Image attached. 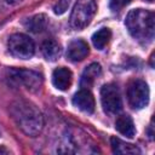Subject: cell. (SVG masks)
<instances>
[{
	"mask_svg": "<svg viewBox=\"0 0 155 155\" xmlns=\"http://www.w3.org/2000/svg\"><path fill=\"white\" fill-rule=\"evenodd\" d=\"M11 115L17 126L27 136H38L44 126V117L41 111L30 102L18 101L11 107Z\"/></svg>",
	"mask_w": 155,
	"mask_h": 155,
	"instance_id": "cell-1",
	"label": "cell"
},
{
	"mask_svg": "<svg viewBox=\"0 0 155 155\" xmlns=\"http://www.w3.org/2000/svg\"><path fill=\"white\" fill-rule=\"evenodd\" d=\"M125 24L130 31V34L137 39L143 41H151L154 38L155 30V16L154 12L136 8L131 10L127 13Z\"/></svg>",
	"mask_w": 155,
	"mask_h": 155,
	"instance_id": "cell-2",
	"label": "cell"
},
{
	"mask_svg": "<svg viewBox=\"0 0 155 155\" xmlns=\"http://www.w3.org/2000/svg\"><path fill=\"white\" fill-rule=\"evenodd\" d=\"M96 12L97 5L94 0H78L70 15V25L78 30L86 28L93 19Z\"/></svg>",
	"mask_w": 155,
	"mask_h": 155,
	"instance_id": "cell-3",
	"label": "cell"
},
{
	"mask_svg": "<svg viewBox=\"0 0 155 155\" xmlns=\"http://www.w3.org/2000/svg\"><path fill=\"white\" fill-rule=\"evenodd\" d=\"M7 45L11 54L19 59H29L34 56L35 45L33 40L25 34L17 33L11 35Z\"/></svg>",
	"mask_w": 155,
	"mask_h": 155,
	"instance_id": "cell-4",
	"label": "cell"
},
{
	"mask_svg": "<svg viewBox=\"0 0 155 155\" xmlns=\"http://www.w3.org/2000/svg\"><path fill=\"white\" fill-rule=\"evenodd\" d=\"M101 102L105 113L117 114L122 108L121 94L116 85L107 84L101 90Z\"/></svg>",
	"mask_w": 155,
	"mask_h": 155,
	"instance_id": "cell-5",
	"label": "cell"
},
{
	"mask_svg": "<svg viewBox=\"0 0 155 155\" xmlns=\"http://www.w3.org/2000/svg\"><path fill=\"white\" fill-rule=\"evenodd\" d=\"M127 99L132 108L143 109L149 102V87L143 80H134L128 85Z\"/></svg>",
	"mask_w": 155,
	"mask_h": 155,
	"instance_id": "cell-6",
	"label": "cell"
},
{
	"mask_svg": "<svg viewBox=\"0 0 155 155\" xmlns=\"http://www.w3.org/2000/svg\"><path fill=\"white\" fill-rule=\"evenodd\" d=\"M10 79L30 91H36L42 85V76L36 71L27 69H11Z\"/></svg>",
	"mask_w": 155,
	"mask_h": 155,
	"instance_id": "cell-7",
	"label": "cell"
},
{
	"mask_svg": "<svg viewBox=\"0 0 155 155\" xmlns=\"http://www.w3.org/2000/svg\"><path fill=\"white\" fill-rule=\"evenodd\" d=\"M90 48L87 42L81 39H76L69 42L67 48V58L71 62H80L88 56Z\"/></svg>",
	"mask_w": 155,
	"mask_h": 155,
	"instance_id": "cell-8",
	"label": "cell"
},
{
	"mask_svg": "<svg viewBox=\"0 0 155 155\" xmlns=\"http://www.w3.org/2000/svg\"><path fill=\"white\" fill-rule=\"evenodd\" d=\"M73 104L78 109H80L81 111L87 113V114H92L94 111V107H96L94 98H93L92 93L86 88H82L81 91H79L74 94Z\"/></svg>",
	"mask_w": 155,
	"mask_h": 155,
	"instance_id": "cell-9",
	"label": "cell"
},
{
	"mask_svg": "<svg viewBox=\"0 0 155 155\" xmlns=\"http://www.w3.org/2000/svg\"><path fill=\"white\" fill-rule=\"evenodd\" d=\"M52 82L56 88L59 91H67L73 82V73L64 67L57 68L53 70L52 74Z\"/></svg>",
	"mask_w": 155,
	"mask_h": 155,
	"instance_id": "cell-10",
	"label": "cell"
},
{
	"mask_svg": "<svg viewBox=\"0 0 155 155\" xmlns=\"http://www.w3.org/2000/svg\"><path fill=\"white\" fill-rule=\"evenodd\" d=\"M115 128L119 133L127 138H133L136 134V127L133 120L128 115H120L115 121Z\"/></svg>",
	"mask_w": 155,
	"mask_h": 155,
	"instance_id": "cell-11",
	"label": "cell"
},
{
	"mask_svg": "<svg viewBox=\"0 0 155 155\" xmlns=\"http://www.w3.org/2000/svg\"><path fill=\"white\" fill-rule=\"evenodd\" d=\"M101 73H102V68H101V65L98 64V63H92V64H90L85 70H84V73H82V75H81V80H80V86L82 87V88H88V87H91L92 85H93V82H94V80L101 75Z\"/></svg>",
	"mask_w": 155,
	"mask_h": 155,
	"instance_id": "cell-12",
	"label": "cell"
},
{
	"mask_svg": "<svg viewBox=\"0 0 155 155\" xmlns=\"http://www.w3.org/2000/svg\"><path fill=\"white\" fill-rule=\"evenodd\" d=\"M41 51H42V54L44 57L47 59V61H57L61 54H62V48H61V45L53 40V39H48V40H45L42 46H41Z\"/></svg>",
	"mask_w": 155,
	"mask_h": 155,
	"instance_id": "cell-13",
	"label": "cell"
},
{
	"mask_svg": "<svg viewBox=\"0 0 155 155\" xmlns=\"http://www.w3.org/2000/svg\"><path fill=\"white\" fill-rule=\"evenodd\" d=\"M111 142V148L113 151L116 154H127V155H136L139 154L140 150L138 149V147H136L134 144H130V143H125L124 140H121L120 138L113 137L110 139Z\"/></svg>",
	"mask_w": 155,
	"mask_h": 155,
	"instance_id": "cell-14",
	"label": "cell"
},
{
	"mask_svg": "<svg viewBox=\"0 0 155 155\" xmlns=\"http://www.w3.org/2000/svg\"><path fill=\"white\" fill-rule=\"evenodd\" d=\"M111 38V31L109 28H101L92 35V44L97 50H103Z\"/></svg>",
	"mask_w": 155,
	"mask_h": 155,
	"instance_id": "cell-15",
	"label": "cell"
},
{
	"mask_svg": "<svg viewBox=\"0 0 155 155\" xmlns=\"http://www.w3.org/2000/svg\"><path fill=\"white\" fill-rule=\"evenodd\" d=\"M46 25H47V17L44 13H39V15L33 16L25 23V27L28 28V30H30L33 33L42 31L46 28Z\"/></svg>",
	"mask_w": 155,
	"mask_h": 155,
	"instance_id": "cell-16",
	"label": "cell"
},
{
	"mask_svg": "<svg viewBox=\"0 0 155 155\" xmlns=\"http://www.w3.org/2000/svg\"><path fill=\"white\" fill-rule=\"evenodd\" d=\"M70 5V0H57V2L53 6V12L56 15H63Z\"/></svg>",
	"mask_w": 155,
	"mask_h": 155,
	"instance_id": "cell-17",
	"label": "cell"
},
{
	"mask_svg": "<svg viewBox=\"0 0 155 155\" xmlns=\"http://www.w3.org/2000/svg\"><path fill=\"white\" fill-rule=\"evenodd\" d=\"M132 0H109V7L111 11L116 12L120 11L121 8H124L125 6H127Z\"/></svg>",
	"mask_w": 155,
	"mask_h": 155,
	"instance_id": "cell-18",
	"label": "cell"
},
{
	"mask_svg": "<svg viewBox=\"0 0 155 155\" xmlns=\"http://www.w3.org/2000/svg\"><path fill=\"white\" fill-rule=\"evenodd\" d=\"M22 0H6V2L7 4H10V5H17V4H19Z\"/></svg>",
	"mask_w": 155,
	"mask_h": 155,
	"instance_id": "cell-19",
	"label": "cell"
},
{
	"mask_svg": "<svg viewBox=\"0 0 155 155\" xmlns=\"http://www.w3.org/2000/svg\"><path fill=\"white\" fill-rule=\"evenodd\" d=\"M149 1H153V0H149Z\"/></svg>",
	"mask_w": 155,
	"mask_h": 155,
	"instance_id": "cell-20",
	"label": "cell"
},
{
	"mask_svg": "<svg viewBox=\"0 0 155 155\" xmlns=\"http://www.w3.org/2000/svg\"><path fill=\"white\" fill-rule=\"evenodd\" d=\"M0 134H1V133H0Z\"/></svg>",
	"mask_w": 155,
	"mask_h": 155,
	"instance_id": "cell-21",
	"label": "cell"
}]
</instances>
